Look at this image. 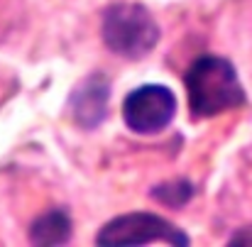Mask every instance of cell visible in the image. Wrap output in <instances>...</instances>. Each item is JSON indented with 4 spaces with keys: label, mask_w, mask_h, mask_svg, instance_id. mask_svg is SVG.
Instances as JSON below:
<instances>
[{
    "label": "cell",
    "mask_w": 252,
    "mask_h": 247,
    "mask_svg": "<svg viewBox=\"0 0 252 247\" xmlns=\"http://www.w3.org/2000/svg\"><path fill=\"white\" fill-rule=\"evenodd\" d=\"M184 83L189 93V110L193 118H216L248 103L235 66L220 57L196 59L186 71Z\"/></svg>",
    "instance_id": "6da1fadb"
},
{
    "label": "cell",
    "mask_w": 252,
    "mask_h": 247,
    "mask_svg": "<svg viewBox=\"0 0 252 247\" xmlns=\"http://www.w3.org/2000/svg\"><path fill=\"white\" fill-rule=\"evenodd\" d=\"M100 37L113 54L142 59L159 42V27L147 7L137 2H113L103 12Z\"/></svg>",
    "instance_id": "7a4b0ae2"
},
{
    "label": "cell",
    "mask_w": 252,
    "mask_h": 247,
    "mask_svg": "<svg viewBox=\"0 0 252 247\" xmlns=\"http://www.w3.org/2000/svg\"><path fill=\"white\" fill-rule=\"evenodd\" d=\"M95 243L100 247H135L150 243H169V245H189L186 233H181L169 220L152 213H127L113 218L100 228Z\"/></svg>",
    "instance_id": "3957f363"
},
{
    "label": "cell",
    "mask_w": 252,
    "mask_h": 247,
    "mask_svg": "<svg viewBox=\"0 0 252 247\" xmlns=\"http://www.w3.org/2000/svg\"><path fill=\"white\" fill-rule=\"evenodd\" d=\"M176 115V95L171 88L147 83L130 91L123 100V120L137 135L162 132Z\"/></svg>",
    "instance_id": "277c9868"
},
{
    "label": "cell",
    "mask_w": 252,
    "mask_h": 247,
    "mask_svg": "<svg viewBox=\"0 0 252 247\" xmlns=\"http://www.w3.org/2000/svg\"><path fill=\"white\" fill-rule=\"evenodd\" d=\"M108 98H110V86L103 74H93L88 76L71 95V110H74V120L86 127L93 130L98 127L105 115H108Z\"/></svg>",
    "instance_id": "5b68a950"
},
{
    "label": "cell",
    "mask_w": 252,
    "mask_h": 247,
    "mask_svg": "<svg viewBox=\"0 0 252 247\" xmlns=\"http://www.w3.org/2000/svg\"><path fill=\"white\" fill-rule=\"evenodd\" d=\"M71 238V220L62 211H52L37 218L30 228V240L34 245H66Z\"/></svg>",
    "instance_id": "8992f818"
},
{
    "label": "cell",
    "mask_w": 252,
    "mask_h": 247,
    "mask_svg": "<svg viewBox=\"0 0 252 247\" xmlns=\"http://www.w3.org/2000/svg\"><path fill=\"white\" fill-rule=\"evenodd\" d=\"M164 206H171V208H179V206H184L189 198H191V193H193V186L189 184V181H167V184H162V186H157L155 191H152Z\"/></svg>",
    "instance_id": "52a82bcc"
},
{
    "label": "cell",
    "mask_w": 252,
    "mask_h": 247,
    "mask_svg": "<svg viewBox=\"0 0 252 247\" xmlns=\"http://www.w3.org/2000/svg\"><path fill=\"white\" fill-rule=\"evenodd\" d=\"M230 245H252V228H243L233 235Z\"/></svg>",
    "instance_id": "ba28073f"
}]
</instances>
